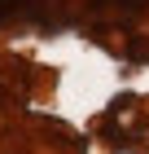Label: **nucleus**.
<instances>
[{
	"label": "nucleus",
	"instance_id": "obj_1",
	"mask_svg": "<svg viewBox=\"0 0 149 154\" xmlns=\"http://www.w3.org/2000/svg\"><path fill=\"white\" fill-rule=\"evenodd\" d=\"M26 0H0V18H9V13H18Z\"/></svg>",
	"mask_w": 149,
	"mask_h": 154
}]
</instances>
